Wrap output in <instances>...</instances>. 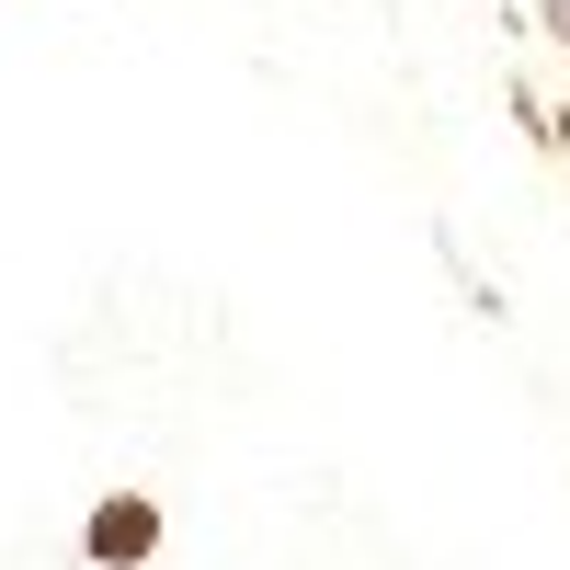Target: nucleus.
Returning <instances> with one entry per match:
<instances>
[{
	"instance_id": "obj_2",
	"label": "nucleus",
	"mask_w": 570,
	"mask_h": 570,
	"mask_svg": "<svg viewBox=\"0 0 570 570\" xmlns=\"http://www.w3.org/2000/svg\"><path fill=\"white\" fill-rule=\"evenodd\" d=\"M502 12H513V23H537L548 46H570V0H502Z\"/></svg>"
},
{
	"instance_id": "obj_1",
	"label": "nucleus",
	"mask_w": 570,
	"mask_h": 570,
	"mask_svg": "<svg viewBox=\"0 0 570 570\" xmlns=\"http://www.w3.org/2000/svg\"><path fill=\"white\" fill-rule=\"evenodd\" d=\"M80 559L91 570H149L160 559V491H104L80 513Z\"/></svg>"
}]
</instances>
